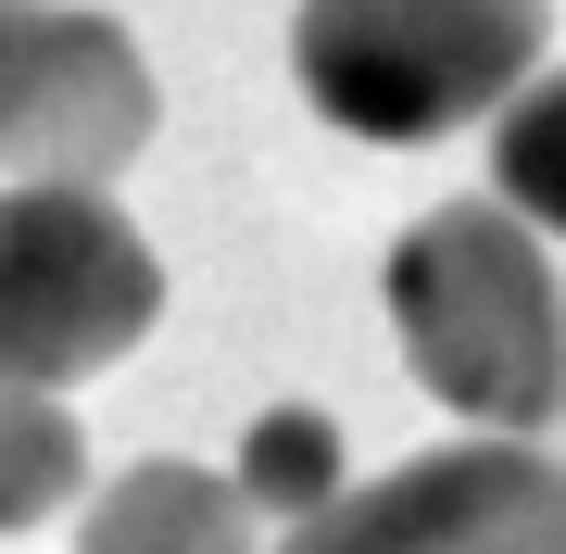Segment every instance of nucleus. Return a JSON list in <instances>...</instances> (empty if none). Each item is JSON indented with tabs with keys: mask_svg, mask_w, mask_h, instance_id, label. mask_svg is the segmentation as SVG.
<instances>
[{
	"mask_svg": "<svg viewBox=\"0 0 566 554\" xmlns=\"http://www.w3.org/2000/svg\"><path fill=\"white\" fill-rule=\"evenodd\" d=\"M491 202L528 215L542 240H566V63H542V76L491 114Z\"/></svg>",
	"mask_w": 566,
	"mask_h": 554,
	"instance_id": "nucleus-8",
	"label": "nucleus"
},
{
	"mask_svg": "<svg viewBox=\"0 0 566 554\" xmlns=\"http://www.w3.org/2000/svg\"><path fill=\"white\" fill-rule=\"evenodd\" d=\"M240 492H252V516H277V530H315V516L353 492L340 479V416L327 404H264L252 441H240Z\"/></svg>",
	"mask_w": 566,
	"mask_h": 554,
	"instance_id": "nucleus-7",
	"label": "nucleus"
},
{
	"mask_svg": "<svg viewBox=\"0 0 566 554\" xmlns=\"http://www.w3.org/2000/svg\"><path fill=\"white\" fill-rule=\"evenodd\" d=\"M554 0H303L290 13V76L353 139H453L504 114L542 63Z\"/></svg>",
	"mask_w": 566,
	"mask_h": 554,
	"instance_id": "nucleus-2",
	"label": "nucleus"
},
{
	"mask_svg": "<svg viewBox=\"0 0 566 554\" xmlns=\"http://www.w3.org/2000/svg\"><path fill=\"white\" fill-rule=\"evenodd\" d=\"M76 554H252V492L214 467H177V453H151V467H126L102 504H88V542Z\"/></svg>",
	"mask_w": 566,
	"mask_h": 554,
	"instance_id": "nucleus-6",
	"label": "nucleus"
},
{
	"mask_svg": "<svg viewBox=\"0 0 566 554\" xmlns=\"http://www.w3.org/2000/svg\"><path fill=\"white\" fill-rule=\"evenodd\" d=\"M88 441L63 416V390H0V530H39V516L76 504Z\"/></svg>",
	"mask_w": 566,
	"mask_h": 554,
	"instance_id": "nucleus-9",
	"label": "nucleus"
},
{
	"mask_svg": "<svg viewBox=\"0 0 566 554\" xmlns=\"http://www.w3.org/2000/svg\"><path fill=\"white\" fill-rule=\"evenodd\" d=\"M151 63L88 0H0V165L25 189H102L151 151Z\"/></svg>",
	"mask_w": 566,
	"mask_h": 554,
	"instance_id": "nucleus-4",
	"label": "nucleus"
},
{
	"mask_svg": "<svg viewBox=\"0 0 566 554\" xmlns=\"http://www.w3.org/2000/svg\"><path fill=\"white\" fill-rule=\"evenodd\" d=\"M164 265L102 189H0V390H63L139 353Z\"/></svg>",
	"mask_w": 566,
	"mask_h": 554,
	"instance_id": "nucleus-3",
	"label": "nucleus"
},
{
	"mask_svg": "<svg viewBox=\"0 0 566 554\" xmlns=\"http://www.w3.org/2000/svg\"><path fill=\"white\" fill-rule=\"evenodd\" d=\"M390 328H403L416 378L441 390L465 429H504L528 441L542 416H566V290H554V252L542 227L479 202H441L390 240Z\"/></svg>",
	"mask_w": 566,
	"mask_h": 554,
	"instance_id": "nucleus-1",
	"label": "nucleus"
},
{
	"mask_svg": "<svg viewBox=\"0 0 566 554\" xmlns=\"http://www.w3.org/2000/svg\"><path fill=\"white\" fill-rule=\"evenodd\" d=\"M290 554H566V467L542 441L479 429L340 492L315 530H290Z\"/></svg>",
	"mask_w": 566,
	"mask_h": 554,
	"instance_id": "nucleus-5",
	"label": "nucleus"
}]
</instances>
